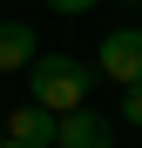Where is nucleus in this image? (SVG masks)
<instances>
[{"mask_svg":"<svg viewBox=\"0 0 142 148\" xmlns=\"http://www.w3.org/2000/svg\"><path fill=\"white\" fill-rule=\"evenodd\" d=\"M54 128H61V114H54V108H41V101H27V108H14V114H7V135H14V141H27V148H47V141H54Z\"/></svg>","mask_w":142,"mask_h":148,"instance_id":"39448f33","label":"nucleus"},{"mask_svg":"<svg viewBox=\"0 0 142 148\" xmlns=\"http://www.w3.org/2000/svg\"><path fill=\"white\" fill-rule=\"evenodd\" d=\"M0 148H27V141H14V135H7V141H0Z\"/></svg>","mask_w":142,"mask_h":148,"instance_id":"6e6552de","label":"nucleus"},{"mask_svg":"<svg viewBox=\"0 0 142 148\" xmlns=\"http://www.w3.org/2000/svg\"><path fill=\"white\" fill-rule=\"evenodd\" d=\"M41 61V40L27 20H0V74H27Z\"/></svg>","mask_w":142,"mask_h":148,"instance_id":"20e7f679","label":"nucleus"},{"mask_svg":"<svg viewBox=\"0 0 142 148\" xmlns=\"http://www.w3.org/2000/svg\"><path fill=\"white\" fill-rule=\"evenodd\" d=\"M54 14H88V7H102V0H47Z\"/></svg>","mask_w":142,"mask_h":148,"instance_id":"0eeeda50","label":"nucleus"},{"mask_svg":"<svg viewBox=\"0 0 142 148\" xmlns=\"http://www.w3.org/2000/svg\"><path fill=\"white\" fill-rule=\"evenodd\" d=\"M115 121H129V128H142V81H135V88H122V114H115Z\"/></svg>","mask_w":142,"mask_h":148,"instance_id":"423d86ee","label":"nucleus"},{"mask_svg":"<svg viewBox=\"0 0 142 148\" xmlns=\"http://www.w3.org/2000/svg\"><path fill=\"white\" fill-rule=\"evenodd\" d=\"M54 148H115V121L95 114V108H75V114H61Z\"/></svg>","mask_w":142,"mask_h":148,"instance_id":"7ed1b4c3","label":"nucleus"},{"mask_svg":"<svg viewBox=\"0 0 142 148\" xmlns=\"http://www.w3.org/2000/svg\"><path fill=\"white\" fill-rule=\"evenodd\" d=\"M95 74L135 88V81H142V27H108L102 47H95Z\"/></svg>","mask_w":142,"mask_h":148,"instance_id":"f03ea898","label":"nucleus"},{"mask_svg":"<svg viewBox=\"0 0 142 148\" xmlns=\"http://www.w3.org/2000/svg\"><path fill=\"white\" fill-rule=\"evenodd\" d=\"M135 27H142V20H135Z\"/></svg>","mask_w":142,"mask_h":148,"instance_id":"9b49d317","label":"nucleus"},{"mask_svg":"<svg viewBox=\"0 0 142 148\" xmlns=\"http://www.w3.org/2000/svg\"><path fill=\"white\" fill-rule=\"evenodd\" d=\"M88 88H95V67H81L75 54H41V61L27 67V101L54 108V114L88 108Z\"/></svg>","mask_w":142,"mask_h":148,"instance_id":"f257e3e1","label":"nucleus"},{"mask_svg":"<svg viewBox=\"0 0 142 148\" xmlns=\"http://www.w3.org/2000/svg\"><path fill=\"white\" fill-rule=\"evenodd\" d=\"M122 7H142V0H122Z\"/></svg>","mask_w":142,"mask_h":148,"instance_id":"9d476101","label":"nucleus"},{"mask_svg":"<svg viewBox=\"0 0 142 148\" xmlns=\"http://www.w3.org/2000/svg\"><path fill=\"white\" fill-rule=\"evenodd\" d=\"M0 141H7V114H0Z\"/></svg>","mask_w":142,"mask_h":148,"instance_id":"1a4fd4ad","label":"nucleus"}]
</instances>
